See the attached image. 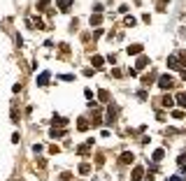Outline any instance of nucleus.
<instances>
[{"instance_id": "f8f14e48", "label": "nucleus", "mask_w": 186, "mask_h": 181, "mask_svg": "<svg viewBox=\"0 0 186 181\" xmlns=\"http://www.w3.org/2000/svg\"><path fill=\"white\" fill-rule=\"evenodd\" d=\"M100 100H102V102H109V93H107V90H100Z\"/></svg>"}, {"instance_id": "7ed1b4c3", "label": "nucleus", "mask_w": 186, "mask_h": 181, "mask_svg": "<svg viewBox=\"0 0 186 181\" xmlns=\"http://www.w3.org/2000/svg\"><path fill=\"white\" fill-rule=\"evenodd\" d=\"M37 84H40V86H47V84H49V72H42V74L37 77Z\"/></svg>"}, {"instance_id": "a211bd4d", "label": "nucleus", "mask_w": 186, "mask_h": 181, "mask_svg": "<svg viewBox=\"0 0 186 181\" xmlns=\"http://www.w3.org/2000/svg\"><path fill=\"white\" fill-rule=\"evenodd\" d=\"M154 160H163V149H158V151L154 153Z\"/></svg>"}, {"instance_id": "9b49d317", "label": "nucleus", "mask_w": 186, "mask_h": 181, "mask_svg": "<svg viewBox=\"0 0 186 181\" xmlns=\"http://www.w3.org/2000/svg\"><path fill=\"white\" fill-rule=\"evenodd\" d=\"M58 7H61L63 12H65V9L70 7V0H58Z\"/></svg>"}, {"instance_id": "4468645a", "label": "nucleus", "mask_w": 186, "mask_h": 181, "mask_svg": "<svg viewBox=\"0 0 186 181\" xmlns=\"http://www.w3.org/2000/svg\"><path fill=\"white\" fill-rule=\"evenodd\" d=\"M177 102H179L182 107H186V95H184V93H179V98H177Z\"/></svg>"}, {"instance_id": "1a4fd4ad", "label": "nucleus", "mask_w": 186, "mask_h": 181, "mask_svg": "<svg viewBox=\"0 0 186 181\" xmlns=\"http://www.w3.org/2000/svg\"><path fill=\"white\" fill-rule=\"evenodd\" d=\"M100 23H102V19H100L98 14H95V16H91V26H100Z\"/></svg>"}, {"instance_id": "412c9836", "label": "nucleus", "mask_w": 186, "mask_h": 181, "mask_svg": "<svg viewBox=\"0 0 186 181\" xmlns=\"http://www.w3.org/2000/svg\"><path fill=\"white\" fill-rule=\"evenodd\" d=\"M47 5H49V0H40V7H42V9H44Z\"/></svg>"}, {"instance_id": "9d476101", "label": "nucleus", "mask_w": 186, "mask_h": 181, "mask_svg": "<svg viewBox=\"0 0 186 181\" xmlns=\"http://www.w3.org/2000/svg\"><path fill=\"white\" fill-rule=\"evenodd\" d=\"M121 163H133V153H124L121 156Z\"/></svg>"}, {"instance_id": "f3484780", "label": "nucleus", "mask_w": 186, "mask_h": 181, "mask_svg": "<svg viewBox=\"0 0 186 181\" xmlns=\"http://www.w3.org/2000/svg\"><path fill=\"white\" fill-rule=\"evenodd\" d=\"M65 123H67V121L63 119V116H58V119H54V125H65Z\"/></svg>"}, {"instance_id": "f03ea898", "label": "nucleus", "mask_w": 186, "mask_h": 181, "mask_svg": "<svg viewBox=\"0 0 186 181\" xmlns=\"http://www.w3.org/2000/svg\"><path fill=\"white\" fill-rule=\"evenodd\" d=\"M158 86H160V88H170V86H172V79L165 74V77H160V79H158Z\"/></svg>"}, {"instance_id": "f257e3e1", "label": "nucleus", "mask_w": 186, "mask_h": 181, "mask_svg": "<svg viewBox=\"0 0 186 181\" xmlns=\"http://www.w3.org/2000/svg\"><path fill=\"white\" fill-rule=\"evenodd\" d=\"M116 114H119V107L109 105V107H107V123H114V121H116Z\"/></svg>"}, {"instance_id": "39448f33", "label": "nucleus", "mask_w": 186, "mask_h": 181, "mask_svg": "<svg viewBox=\"0 0 186 181\" xmlns=\"http://www.w3.org/2000/svg\"><path fill=\"white\" fill-rule=\"evenodd\" d=\"M142 174H144L142 167H135V172H133V181H140V179H142Z\"/></svg>"}, {"instance_id": "0eeeda50", "label": "nucleus", "mask_w": 186, "mask_h": 181, "mask_svg": "<svg viewBox=\"0 0 186 181\" xmlns=\"http://www.w3.org/2000/svg\"><path fill=\"white\" fill-rule=\"evenodd\" d=\"M147 63H149V60H147L144 56H142V58L137 60V70H142V67H147Z\"/></svg>"}, {"instance_id": "6e6552de", "label": "nucleus", "mask_w": 186, "mask_h": 181, "mask_svg": "<svg viewBox=\"0 0 186 181\" xmlns=\"http://www.w3.org/2000/svg\"><path fill=\"white\" fill-rule=\"evenodd\" d=\"M63 135H65V130H56V128L51 130V137H54V139H56V137H63Z\"/></svg>"}, {"instance_id": "ddd939ff", "label": "nucleus", "mask_w": 186, "mask_h": 181, "mask_svg": "<svg viewBox=\"0 0 186 181\" xmlns=\"http://www.w3.org/2000/svg\"><path fill=\"white\" fill-rule=\"evenodd\" d=\"M163 105H165V107H172V105H175V100H172V98H168V95H165V98H163Z\"/></svg>"}, {"instance_id": "dca6fc26", "label": "nucleus", "mask_w": 186, "mask_h": 181, "mask_svg": "<svg viewBox=\"0 0 186 181\" xmlns=\"http://www.w3.org/2000/svg\"><path fill=\"white\" fill-rule=\"evenodd\" d=\"M89 172H91L89 165H82V167H79V174H89Z\"/></svg>"}, {"instance_id": "423d86ee", "label": "nucleus", "mask_w": 186, "mask_h": 181, "mask_svg": "<svg viewBox=\"0 0 186 181\" xmlns=\"http://www.w3.org/2000/svg\"><path fill=\"white\" fill-rule=\"evenodd\" d=\"M91 63H93V67H102V58H100V56H93Z\"/></svg>"}, {"instance_id": "4be33fe9", "label": "nucleus", "mask_w": 186, "mask_h": 181, "mask_svg": "<svg viewBox=\"0 0 186 181\" xmlns=\"http://www.w3.org/2000/svg\"><path fill=\"white\" fill-rule=\"evenodd\" d=\"M170 181H182V179H179V177H172V179H170Z\"/></svg>"}, {"instance_id": "aec40b11", "label": "nucleus", "mask_w": 186, "mask_h": 181, "mask_svg": "<svg viewBox=\"0 0 186 181\" xmlns=\"http://www.w3.org/2000/svg\"><path fill=\"white\" fill-rule=\"evenodd\" d=\"M186 163V153H182V156H179V165H184Z\"/></svg>"}, {"instance_id": "6ab92c4d", "label": "nucleus", "mask_w": 186, "mask_h": 181, "mask_svg": "<svg viewBox=\"0 0 186 181\" xmlns=\"http://www.w3.org/2000/svg\"><path fill=\"white\" fill-rule=\"evenodd\" d=\"M77 125H79L82 130H86V121H84V119H79V121H77Z\"/></svg>"}, {"instance_id": "20e7f679", "label": "nucleus", "mask_w": 186, "mask_h": 181, "mask_svg": "<svg viewBox=\"0 0 186 181\" xmlns=\"http://www.w3.org/2000/svg\"><path fill=\"white\" fill-rule=\"evenodd\" d=\"M140 51H142V44H130V47H128V54H130V56H135V54H140Z\"/></svg>"}, {"instance_id": "2eb2a0df", "label": "nucleus", "mask_w": 186, "mask_h": 181, "mask_svg": "<svg viewBox=\"0 0 186 181\" xmlns=\"http://www.w3.org/2000/svg\"><path fill=\"white\" fill-rule=\"evenodd\" d=\"M172 116H175V119H184V112H182V109H175Z\"/></svg>"}]
</instances>
